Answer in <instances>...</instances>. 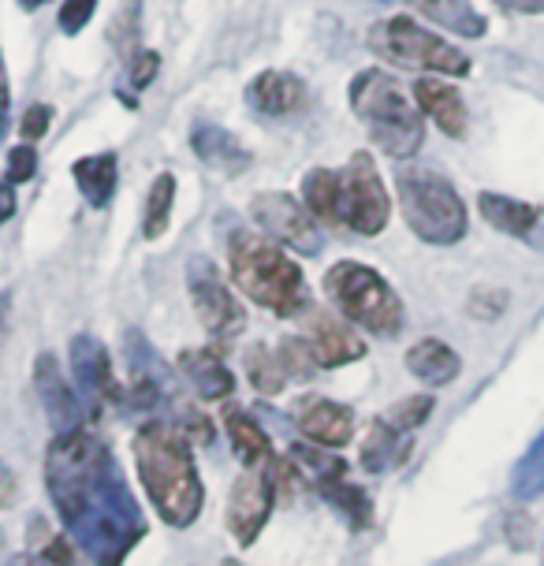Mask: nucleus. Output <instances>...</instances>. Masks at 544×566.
<instances>
[{"mask_svg": "<svg viewBox=\"0 0 544 566\" xmlns=\"http://www.w3.org/2000/svg\"><path fill=\"white\" fill-rule=\"evenodd\" d=\"M45 484L60 522L97 566H119L143 541V511L97 432L75 429L56 437L45 459Z\"/></svg>", "mask_w": 544, "mask_h": 566, "instance_id": "1", "label": "nucleus"}, {"mask_svg": "<svg viewBox=\"0 0 544 566\" xmlns=\"http://www.w3.org/2000/svg\"><path fill=\"white\" fill-rule=\"evenodd\" d=\"M130 448H135V467L138 478H143V489L149 492L160 518L176 525V530L195 525L201 503H206V492H201L198 467L190 459V443L184 432L165 421H146L135 432Z\"/></svg>", "mask_w": 544, "mask_h": 566, "instance_id": "2", "label": "nucleus"}, {"mask_svg": "<svg viewBox=\"0 0 544 566\" xmlns=\"http://www.w3.org/2000/svg\"><path fill=\"white\" fill-rule=\"evenodd\" d=\"M228 261H231V283L243 295L254 298L258 306H265L276 317H295V313L306 310L310 302L306 276L265 235H258V231H236L228 239Z\"/></svg>", "mask_w": 544, "mask_h": 566, "instance_id": "3", "label": "nucleus"}, {"mask_svg": "<svg viewBox=\"0 0 544 566\" xmlns=\"http://www.w3.org/2000/svg\"><path fill=\"white\" fill-rule=\"evenodd\" d=\"M351 108H355V116L369 127V138L388 157L407 160L426 142L421 108L385 71H362V75H355V83H351Z\"/></svg>", "mask_w": 544, "mask_h": 566, "instance_id": "4", "label": "nucleus"}, {"mask_svg": "<svg viewBox=\"0 0 544 566\" xmlns=\"http://www.w3.org/2000/svg\"><path fill=\"white\" fill-rule=\"evenodd\" d=\"M399 187V206L402 217H407L410 231L421 242H432V247H451L467 235V206H462L459 190L448 184L440 171H432L426 165H410L399 171L396 179Z\"/></svg>", "mask_w": 544, "mask_h": 566, "instance_id": "5", "label": "nucleus"}, {"mask_svg": "<svg viewBox=\"0 0 544 566\" xmlns=\"http://www.w3.org/2000/svg\"><path fill=\"white\" fill-rule=\"evenodd\" d=\"M325 291L351 325L373 336H396L402 328V302L377 269L362 261H339L325 272Z\"/></svg>", "mask_w": 544, "mask_h": 566, "instance_id": "6", "label": "nucleus"}, {"mask_svg": "<svg viewBox=\"0 0 544 566\" xmlns=\"http://www.w3.org/2000/svg\"><path fill=\"white\" fill-rule=\"evenodd\" d=\"M369 49L388 64L437 71V75H470V56L462 49L448 45L440 34H432L410 15H391L369 27Z\"/></svg>", "mask_w": 544, "mask_h": 566, "instance_id": "7", "label": "nucleus"}, {"mask_svg": "<svg viewBox=\"0 0 544 566\" xmlns=\"http://www.w3.org/2000/svg\"><path fill=\"white\" fill-rule=\"evenodd\" d=\"M391 201L369 154H355L339 171V228L358 235H380L388 228Z\"/></svg>", "mask_w": 544, "mask_h": 566, "instance_id": "8", "label": "nucleus"}, {"mask_svg": "<svg viewBox=\"0 0 544 566\" xmlns=\"http://www.w3.org/2000/svg\"><path fill=\"white\" fill-rule=\"evenodd\" d=\"M250 217H254V224L265 231L269 239L284 242V247L299 250V254H306V258L321 254V247H325L317 217L310 212V206H299L287 190L258 195L250 201Z\"/></svg>", "mask_w": 544, "mask_h": 566, "instance_id": "9", "label": "nucleus"}, {"mask_svg": "<svg viewBox=\"0 0 544 566\" xmlns=\"http://www.w3.org/2000/svg\"><path fill=\"white\" fill-rule=\"evenodd\" d=\"M287 462H291V470H295V473H306V478L317 484V492L325 495L332 507L347 514V522L355 525V530H366V525L373 522L369 495L347 481V467L339 459H328L325 451H314V448H291Z\"/></svg>", "mask_w": 544, "mask_h": 566, "instance_id": "10", "label": "nucleus"}, {"mask_svg": "<svg viewBox=\"0 0 544 566\" xmlns=\"http://www.w3.org/2000/svg\"><path fill=\"white\" fill-rule=\"evenodd\" d=\"M190 298H195V313H198L201 328H206L220 347L236 343L239 332L247 328V310L239 306L231 287L217 276L213 265H206V261L190 265Z\"/></svg>", "mask_w": 544, "mask_h": 566, "instance_id": "11", "label": "nucleus"}, {"mask_svg": "<svg viewBox=\"0 0 544 566\" xmlns=\"http://www.w3.org/2000/svg\"><path fill=\"white\" fill-rule=\"evenodd\" d=\"M276 467L272 470H247L236 478L228 492V530L239 544H254L258 533L265 530L272 503H276Z\"/></svg>", "mask_w": 544, "mask_h": 566, "instance_id": "12", "label": "nucleus"}, {"mask_svg": "<svg viewBox=\"0 0 544 566\" xmlns=\"http://www.w3.org/2000/svg\"><path fill=\"white\" fill-rule=\"evenodd\" d=\"M306 343H310V350H314L321 369H336V366H347V361L366 358V343L358 339L351 321L347 317L339 321L336 313H314V317H310Z\"/></svg>", "mask_w": 544, "mask_h": 566, "instance_id": "13", "label": "nucleus"}, {"mask_svg": "<svg viewBox=\"0 0 544 566\" xmlns=\"http://www.w3.org/2000/svg\"><path fill=\"white\" fill-rule=\"evenodd\" d=\"M72 369H75L79 391H83V399L90 402V407H101L105 399L119 396L108 350L101 347L94 336H75L72 339Z\"/></svg>", "mask_w": 544, "mask_h": 566, "instance_id": "14", "label": "nucleus"}, {"mask_svg": "<svg viewBox=\"0 0 544 566\" xmlns=\"http://www.w3.org/2000/svg\"><path fill=\"white\" fill-rule=\"evenodd\" d=\"M299 429L306 432V440H314L317 448H344L355 437V413L344 402L332 399H302L299 402Z\"/></svg>", "mask_w": 544, "mask_h": 566, "instance_id": "15", "label": "nucleus"}, {"mask_svg": "<svg viewBox=\"0 0 544 566\" xmlns=\"http://www.w3.org/2000/svg\"><path fill=\"white\" fill-rule=\"evenodd\" d=\"M34 384H38V396L45 399V413H49V421H53L56 437L83 429V407H79V396L72 391V384L60 377V366H56L53 354H42V358H38Z\"/></svg>", "mask_w": 544, "mask_h": 566, "instance_id": "16", "label": "nucleus"}, {"mask_svg": "<svg viewBox=\"0 0 544 566\" xmlns=\"http://www.w3.org/2000/svg\"><path fill=\"white\" fill-rule=\"evenodd\" d=\"M415 101H418L421 113L444 130L448 138H467V127H470L467 101H462V94L448 83V78H418Z\"/></svg>", "mask_w": 544, "mask_h": 566, "instance_id": "17", "label": "nucleus"}, {"mask_svg": "<svg viewBox=\"0 0 544 566\" xmlns=\"http://www.w3.org/2000/svg\"><path fill=\"white\" fill-rule=\"evenodd\" d=\"M247 101L261 116H291L306 105V86L287 71H261L247 90Z\"/></svg>", "mask_w": 544, "mask_h": 566, "instance_id": "18", "label": "nucleus"}, {"mask_svg": "<svg viewBox=\"0 0 544 566\" xmlns=\"http://www.w3.org/2000/svg\"><path fill=\"white\" fill-rule=\"evenodd\" d=\"M478 209L492 228L503 231V235L533 242L537 239V231L544 228V212L537 206L519 201V198H508V195H496V190H485V195L478 198Z\"/></svg>", "mask_w": 544, "mask_h": 566, "instance_id": "19", "label": "nucleus"}, {"mask_svg": "<svg viewBox=\"0 0 544 566\" xmlns=\"http://www.w3.org/2000/svg\"><path fill=\"white\" fill-rule=\"evenodd\" d=\"M179 369L184 377L195 384V391L201 399L217 402V399H228L236 391V377L228 373V366L220 361L217 350L201 347V350H184L179 354Z\"/></svg>", "mask_w": 544, "mask_h": 566, "instance_id": "20", "label": "nucleus"}, {"mask_svg": "<svg viewBox=\"0 0 544 566\" xmlns=\"http://www.w3.org/2000/svg\"><path fill=\"white\" fill-rule=\"evenodd\" d=\"M407 369L415 373L421 384L429 388H444L462 373V358L448 347L444 339H421L407 350Z\"/></svg>", "mask_w": 544, "mask_h": 566, "instance_id": "21", "label": "nucleus"}, {"mask_svg": "<svg viewBox=\"0 0 544 566\" xmlns=\"http://www.w3.org/2000/svg\"><path fill=\"white\" fill-rule=\"evenodd\" d=\"M402 4H410L418 15L432 19L437 27H444L459 38H481L489 30L485 15L470 0H402Z\"/></svg>", "mask_w": 544, "mask_h": 566, "instance_id": "22", "label": "nucleus"}, {"mask_svg": "<svg viewBox=\"0 0 544 566\" xmlns=\"http://www.w3.org/2000/svg\"><path fill=\"white\" fill-rule=\"evenodd\" d=\"M224 421H228V432H231V448H236L239 459L247 462V470H272L276 467V459H272V440L265 437V429H261L247 410L231 407L224 413Z\"/></svg>", "mask_w": 544, "mask_h": 566, "instance_id": "23", "label": "nucleus"}, {"mask_svg": "<svg viewBox=\"0 0 544 566\" xmlns=\"http://www.w3.org/2000/svg\"><path fill=\"white\" fill-rule=\"evenodd\" d=\"M75 184H79V190H83V198L90 201V206L105 209L108 201H113L116 184H119L116 154H94V157L75 160Z\"/></svg>", "mask_w": 544, "mask_h": 566, "instance_id": "24", "label": "nucleus"}, {"mask_svg": "<svg viewBox=\"0 0 544 566\" xmlns=\"http://www.w3.org/2000/svg\"><path fill=\"white\" fill-rule=\"evenodd\" d=\"M402 459H407V432H399L388 418H377L369 424L366 440H362V467L369 473H380Z\"/></svg>", "mask_w": 544, "mask_h": 566, "instance_id": "25", "label": "nucleus"}, {"mask_svg": "<svg viewBox=\"0 0 544 566\" xmlns=\"http://www.w3.org/2000/svg\"><path fill=\"white\" fill-rule=\"evenodd\" d=\"M302 198H306L310 212L328 228H339V171L314 168L302 179Z\"/></svg>", "mask_w": 544, "mask_h": 566, "instance_id": "26", "label": "nucleus"}, {"mask_svg": "<svg viewBox=\"0 0 544 566\" xmlns=\"http://www.w3.org/2000/svg\"><path fill=\"white\" fill-rule=\"evenodd\" d=\"M195 149H198V157L206 160V165L228 168V171H243L247 160H250L247 149L220 127H198L195 130Z\"/></svg>", "mask_w": 544, "mask_h": 566, "instance_id": "27", "label": "nucleus"}, {"mask_svg": "<svg viewBox=\"0 0 544 566\" xmlns=\"http://www.w3.org/2000/svg\"><path fill=\"white\" fill-rule=\"evenodd\" d=\"M172 206H176V176L160 171L154 179L146 195V209H143V235L146 239H160L168 231V217H172Z\"/></svg>", "mask_w": 544, "mask_h": 566, "instance_id": "28", "label": "nucleus"}, {"mask_svg": "<svg viewBox=\"0 0 544 566\" xmlns=\"http://www.w3.org/2000/svg\"><path fill=\"white\" fill-rule=\"evenodd\" d=\"M247 373H250V384H254L261 396H276V391H284V384L291 380L280 350H269V347L247 350Z\"/></svg>", "mask_w": 544, "mask_h": 566, "instance_id": "29", "label": "nucleus"}, {"mask_svg": "<svg viewBox=\"0 0 544 566\" xmlns=\"http://www.w3.org/2000/svg\"><path fill=\"white\" fill-rule=\"evenodd\" d=\"M511 492H515V500H537V495H544V432L533 440V448L522 454V462L511 473Z\"/></svg>", "mask_w": 544, "mask_h": 566, "instance_id": "30", "label": "nucleus"}, {"mask_svg": "<svg viewBox=\"0 0 544 566\" xmlns=\"http://www.w3.org/2000/svg\"><path fill=\"white\" fill-rule=\"evenodd\" d=\"M429 413H432V399L429 396H410V399H399L396 407L385 413V418L396 424L399 432H407V437H410V432H415L418 424L429 418Z\"/></svg>", "mask_w": 544, "mask_h": 566, "instance_id": "31", "label": "nucleus"}, {"mask_svg": "<svg viewBox=\"0 0 544 566\" xmlns=\"http://www.w3.org/2000/svg\"><path fill=\"white\" fill-rule=\"evenodd\" d=\"M34 171H38V154H34V146H30V142H23V146H12V149H8V168H4L8 187H15V184H27V179H34Z\"/></svg>", "mask_w": 544, "mask_h": 566, "instance_id": "32", "label": "nucleus"}, {"mask_svg": "<svg viewBox=\"0 0 544 566\" xmlns=\"http://www.w3.org/2000/svg\"><path fill=\"white\" fill-rule=\"evenodd\" d=\"M94 8H97V0H64V4H60V15H56L60 30H64V34H79V30L90 23Z\"/></svg>", "mask_w": 544, "mask_h": 566, "instance_id": "33", "label": "nucleus"}, {"mask_svg": "<svg viewBox=\"0 0 544 566\" xmlns=\"http://www.w3.org/2000/svg\"><path fill=\"white\" fill-rule=\"evenodd\" d=\"M49 124H53V108L49 105H30L23 119H19V135H23L27 142H38L49 130Z\"/></svg>", "mask_w": 544, "mask_h": 566, "instance_id": "34", "label": "nucleus"}, {"mask_svg": "<svg viewBox=\"0 0 544 566\" xmlns=\"http://www.w3.org/2000/svg\"><path fill=\"white\" fill-rule=\"evenodd\" d=\"M157 71H160V56L157 53H149V49H146V53H138L135 64H130V86L146 90L157 78Z\"/></svg>", "mask_w": 544, "mask_h": 566, "instance_id": "35", "label": "nucleus"}, {"mask_svg": "<svg viewBox=\"0 0 544 566\" xmlns=\"http://www.w3.org/2000/svg\"><path fill=\"white\" fill-rule=\"evenodd\" d=\"M42 559H45V563H53V566H67V563H72V548H67V541L53 537V541L45 544Z\"/></svg>", "mask_w": 544, "mask_h": 566, "instance_id": "36", "label": "nucleus"}, {"mask_svg": "<svg viewBox=\"0 0 544 566\" xmlns=\"http://www.w3.org/2000/svg\"><path fill=\"white\" fill-rule=\"evenodd\" d=\"M496 4L519 15H544V0H496Z\"/></svg>", "mask_w": 544, "mask_h": 566, "instance_id": "37", "label": "nucleus"}, {"mask_svg": "<svg viewBox=\"0 0 544 566\" xmlns=\"http://www.w3.org/2000/svg\"><path fill=\"white\" fill-rule=\"evenodd\" d=\"M8 566H53V563H45V559H34V555H15Z\"/></svg>", "mask_w": 544, "mask_h": 566, "instance_id": "38", "label": "nucleus"}, {"mask_svg": "<svg viewBox=\"0 0 544 566\" xmlns=\"http://www.w3.org/2000/svg\"><path fill=\"white\" fill-rule=\"evenodd\" d=\"M12 212H15V195L12 187H4V220H12Z\"/></svg>", "mask_w": 544, "mask_h": 566, "instance_id": "39", "label": "nucleus"}, {"mask_svg": "<svg viewBox=\"0 0 544 566\" xmlns=\"http://www.w3.org/2000/svg\"><path fill=\"white\" fill-rule=\"evenodd\" d=\"M19 4H23V8H27V12H34V8H42V4H45V0H19Z\"/></svg>", "mask_w": 544, "mask_h": 566, "instance_id": "40", "label": "nucleus"}, {"mask_svg": "<svg viewBox=\"0 0 544 566\" xmlns=\"http://www.w3.org/2000/svg\"><path fill=\"white\" fill-rule=\"evenodd\" d=\"M220 566H243V563H236V559H228V563H220Z\"/></svg>", "mask_w": 544, "mask_h": 566, "instance_id": "41", "label": "nucleus"}]
</instances>
